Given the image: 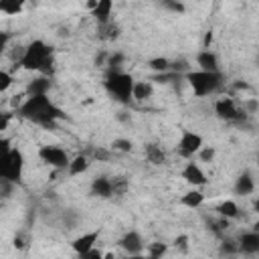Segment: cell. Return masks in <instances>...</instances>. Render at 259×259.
Returning a JSON list of instances; mask_svg holds the SVG:
<instances>
[{
	"instance_id": "cell-1",
	"label": "cell",
	"mask_w": 259,
	"mask_h": 259,
	"mask_svg": "<svg viewBox=\"0 0 259 259\" xmlns=\"http://www.w3.org/2000/svg\"><path fill=\"white\" fill-rule=\"evenodd\" d=\"M16 115L42 127H55V123L65 117V111L59 105H55L49 95H36L26 97L22 105L16 109Z\"/></svg>"
},
{
	"instance_id": "cell-2",
	"label": "cell",
	"mask_w": 259,
	"mask_h": 259,
	"mask_svg": "<svg viewBox=\"0 0 259 259\" xmlns=\"http://www.w3.org/2000/svg\"><path fill=\"white\" fill-rule=\"evenodd\" d=\"M18 65H20L24 71H36V73H40V77H49V79H51L53 69H55L53 47H49V45H47L45 40H40V38L32 40V42L24 49V53H22Z\"/></svg>"
},
{
	"instance_id": "cell-3",
	"label": "cell",
	"mask_w": 259,
	"mask_h": 259,
	"mask_svg": "<svg viewBox=\"0 0 259 259\" xmlns=\"http://www.w3.org/2000/svg\"><path fill=\"white\" fill-rule=\"evenodd\" d=\"M184 77H186V81H188V85H190V89L194 91L196 97H206L210 93H217L225 83L221 71L210 73V71H200V69L194 71V69H190Z\"/></svg>"
},
{
	"instance_id": "cell-4",
	"label": "cell",
	"mask_w": 259,
	"mask_h": 259,
	"mask_svg": "<svg viewBox=\"0 0 259 259\" xmlns=\"http://www.w3.org/2000/svg\"><path fill=\"white\" fill-rule=\"evenodd\" d=\"M105 89L107 93L119 101V103H130L132 99V87H134V77L130 73L117 71V73H107L105 77Z\"/></svg>"
},
{
	"instance_id": "cell-5",
	"label": "cell",
	"mask_w": 259,
	"mask_h": 259,
	"mask_svg": "<svg viewBox=\"0 0 259 259\" xmlns=\"http://www.w3.org/2000/svg\"><path fill=\"white\" fill-rule=\"evenodd\" d=\"M22 170H24V156L18 148H10V152L2 158L0 162V180H6L10 184L22 180Z\"/></svg>"
},
{
	"instance_id": "cell-6",
	"label": "cell",
	"mask_w": 259,
	"mask_h": 259,
	"mask_svg": "<svg viewBox=\"0 0 259 259\" xmlns=\"http://www.w3.org/2000/svg\"><path fill=\"white\" fill-rule=\"evenodd\" d=\"M38 158L45 164H49V166H53L57 170H65L69 166V162H71L69 154L59 146H40L38 148Z\"/></svg>"
},
{
	"instance_id": "cell-7",
	"label": "cell",
	"mask_w": 259,
	"mask_h": 259,
	"mask_svg": "<svg viewBox=\"0 0 259 259\" xmlns=\"http://www.w3.org/2000/svg\"><path fill=\"white\" fill-rule=\"evenodd\" d=\"M214 113L225 121H241L247 111L241 109L233 97H221L214 101Z\"/></svg>"
},
{
	"instance_id": "cell-8",
	"label": "cell",
	"mask_w": 259,
	"mask_h": 259,
	"mask_svg": "<svg viewBox=\"0 0 259 259\" xmlns=\"http://www.w3.org/2000/svg\"><path fill=\"white\" fill-rule=\"evenodd\" d=\"M200 148H202V138H200V134H194V132H190V130H184L182 136H180V140H178V152H180V156L190 158V156L198 154Z\"/></svg>"
},
{
	"instance_id": "cell-9",
	"label": "cell",
	"mask_w": 259,
	"mask_h": 259,
	"mask_svg": "<svg viewBox=\"0 0 259 259\" xmlns=\"http://www.w3.org/2000/svg\"><path fill=\"white\" fill-rule=\"evenodd\" d=\"M119 247L127 255H142V251H144V239H142V235L138 231H127L119 239Z\"/></svg>"
},
{
	"instance_id": "cell-10",
	"label": "cell",
	"mask_w": 259,
	"mask_h": 259,
	"mask_svg": "<svg viewBox=\"0 0 259 259\" xmlns=\"http://www.w3.org/2000/svg\"><path fill=\"white\" fill-rule=\"evenodd\" d=\"M182 178H184V180H186L190 186H194V188L204 186V184L208 182L206 174L202 172V168H200L196 162H188V164L182 168Z\"/></svg>"
},
{
	"instance_id": "cell-11",
	"label": "cell",
	"mask_w": 259,
	"mask_h": 259,
	"mask_svg": "<svg viewBox=\"0 0 259 259\" xmlns=\"http://www.w3.org/2000/svg\"><path fill=\"white\" fill-rule=\"evenodd\" d=\"M99 235H101V231L97 229V231H89V233H85V235H81V237L73 239V243H71L73 251H75L77 255H85L87 251L95 249V243H97Z\"/></svg>"
},
{
	"instance_id": "cell-12",
	"label": "cell",
	"mask_w": 259,
	"mask_h": 259,
	"mask_svg": "<svg viewBox=\"0 0 259 259\" xmlns=\"http://www.w3.org/2000/svg\"><path fill=\"white\" fill-rule=\"evenodd\" d=\"M239 245V253H247V255H255L259 251V233L257 231H247L237 239Z\"/></svg>"
},
{
	"instance_id": "cell-13",
	"label": "cell",
	"mask_w": 259,
	"mask_h": 259,
	"mask_svg": "<svg viewBox=\"0 0 259 259\" xmlns=\"http://www.w3.org/2000/svg\"><path fill=\"white\" fill-rule=\"evenodd\" d=\"M196 65H198V69L200 71H210V73H214V71H219V57L210 51V49H202L198 55H196Z\"/></svg>"
},
{
	"instance_id": "cell-14",
	"label": "cell",
	"mask_w": 259,
	"mask_h": 259,
	"mask_svg": "<svg viewBox=\"0 0 259 259\" xmlns=\"http://www.w3.org/2000/svg\"><path fill=\"white\" fill-rule=\"evenodd\" d=\"M49 89H51V79H49V77H36V79H32V81L26 85L24 95H26V97L49 95Z\"/></svg>"
},
{
	"instance_id": "cell-15",
	"label": "cell",
	"mask_w": 259,
	"mask_h": 259,
	"mask_svg": "<svg viewBox=\"0 0 259 259\" xmlns=\"http://www.w3.org/2000/svg\"><path fill=\"white\" fill-rule=\"evenodd\" d=\"M111 10H113V2L111 0H97L95 8L91 10V16H95L97 24H105L111 20Z\"/></svg>"
},
{
	"instance_id": "cell-16",
	"label": "cell",
	"mask_w": 259,
	"mask_h": 259,
	"mask_svg": "<svg viewBox=\"0 0 259 259\" xmlns=\"http://www.w3.org/2000/svg\"><path fill=\"white\" fill-rule=\"evenodd\" d=\"M233 190H235L237 196H249V194L255 190V180H253V176H251L249 172H243V174L235 180Z\"/></svg>"
},
{
	"instance_id": "cell-17",
	"label": "cell",
	"mask_w": 259,
	"mask_h": 259,
	"mask_svg": "<svg viewBox=\"0 0 259 259\" xmlns=\"http://www.w3.org/2000/svg\"><path fill=\"white\" fill-rule=\"evenodd\" d=\"M91 194L99 198H111V182L109 176H97L91 182Z\"/></svg>"
},
{
	"instance_id": "cell-18",
	"label": "cell",
	"mask_w": 259,
	"mask_h": 259,
	"mask_svg": "<svg viewBox=\"0 0 259 259\" xmlns=\"http://www.w3.org/2000/svg\"><path fill=\"white\" fill-rule=\"evenodd\" d=\"M144 154H146V160H148L150 164H154V166L166 164V152H164L162 146H158V144H146Z\"/></svg>"
},
{
	"instance_id": "cell-19",
	"label": "cell",
	"mask_w": 259,
	"mask_h": 259,
	"mask_svg": "<svg viewBox=\"0 0 259 259\" xmlns=\"http://www.w3.org/2000/svg\"><path fill=\"white\" fill-rule=\"evenodd\" d=\"M154 93V85L150 81H134V87H132V99L136 101H146L150 99Z\"/></svg>"
},
{
	"instance_id": "cell-20",
	"label": "cell",
	"mask_w": 259,
	"mask_h": 259,
	"mask_svg": "<svg viewBox=\"0 0 259 259\" xmlns=\"http://www.w3.org/2000/svg\"><path fill=\"white\" fill-rule=\"evenodd\" d=\"M109 182H111V198H121L127 194L130 190V180L125 176H109Z\"/></svg>"
},
{
	"instance_id": "cell-21",
	"label": "cell",
	"mask_w": 259,
	"mask_h": 259,
	"mask_svg": "<svg viewBox=\"0 0 259 259\" xmlns=\"http://www.w3.org/2000/svg\"><path fill=\"white\" fill-rule=\"evenodd\" d=\"M182 206H186V208H198L202 202H204V194L200 192V190H196V188H192V190H188V192H184L182 196H180V200H178Z\"/></svg>"
},
{
	"instance_id": "cell-22",
	"label": "cell",
	"mask_w": 259,
	"mask_h": 259,
	"mask_svg": "<svg viewBox=\"0 0 259 259\" xmlns=\"http://www.w3.org/2000/svg\"><path fill=\"white\" fill-rule=\"evenodd\" d=\"M97 36H99L101 40H115V38L119 36V26H117V22L109 20V22H105V24H97Z\"/></svg>"
},
{
	"instance_id": "cell-23",
	"label": "cell",
	"mask_w": 259,
	"mask_h": 259,
	"mask_svg": "<svg viewBox=\"0 0 259 259\" xmlns=\"http://www.w3.org/2000/svg\"><path fill=\"white\" fill-rule=\"evenodd\" d=\"M87 168H89V158L83 156V154H79V156L71 158V162H69V166H67V172H69L71 176H79V174L87 172Z\"/></svg>"
},
{
	"instance_id": "cell-24",
	"label": "cell",
	"mask_w": 259,
	"mask_h": 259,
	"mask_svg": "<svg viewBox=\"0 0 259 259\" xmlns=\"http://www.w3.org/2000/svg\"><path fill=\"white\" fill-rule=\"evenodd\" d=\"M217 212H219V217H223V219H227V221H233V219L239 217V206H237L235 200H223V202L217 206Z\"/></svg>"
},
{
	"instance_id": "cell-25",
	"label": "cell",
	"mask_w": 259,
	"mask_h": 259,
	"mask_svg": "<svg viewBox=\"0 0 259 259\" xmlns=\"http://www.w3.org/2000/svg\"><path fill=\"white\" fill-rule=\"evenodd\" d=\"M22 8H24V2L22 0H0V12L2 14L14 16V14H20Z\"/></svg>"
},
{
	"instance_id": "cell-26",
	"label": "cell",
	"mask_w": 259,
	"mask_h": 259,
	"mask_svg": "<svg viewBox=\"0 0 259 259\" xmlns=\"http://www.w3.org/2000/svg\"><path fill=\"white\" fill-rule=\"evenodd\" d=\"M148 67L152 69V71H156V73H168L170 71V61L166 59V57H154V59H150V63H148Z\"/></svg>"
},
{
	"instance_id": "cell-27",
	"label": "cell",
	"mask_w": 259,
	"mask_h": 259,
	"mask_svg": "<svg viewBox=\"0 0 259 259\" xmlns=\"http://www.w3.org/2000/svg\"><path fill=\"white\" fill-rule=\"evenodd\" d=\"M123 61H125L123 53H113V55H107V61H105V65L109 67V73H117V71H121L119 67L123 65Z\"/></svg>"
},
{
	"instance_id": "cell-28",
	"label": "cell",
	"mask_w": 259,
	"mask_h": 259,
	"mask_svg": "<svg viewBox=\"0 0 259 259\" xmlns=\"http://www.w3.org/2000/svg\"><path fill=\"white\" fill-rule=\"evenodd\" d=\"M168 251V245L166 243H160V241H154L148 245V255L154 257V259H162V255Z\"/></svg>"
},
{
	"instance_id": "cell-29",
	"label": "cell",
	"mask_w": 259,
	"mask_h": 259,
	"mask_svg": "<svg viewBox=\"0 0 259 259\" xmlns=\"http://www.w3.org/2000/svg\"><path fill=\"white\" fill-rule=\"evenodd\" d=\"M111 148H113L115 152H132V150H134V144H132V140H127V138H115V140L111 142Z\"/></svg>"
},
{
	"instance_id": "cell-30",
	"label": "cell",
	"mask_w": 259,
	"mask_h": 259,
	"mask_svg": "<svg viewBox=\"0 0 259 259\" xmlns=\"http://www.w3.org/2000/svg\"><path fill=\"white\" fill-rule=\"evenodd\" d=\"M221 251L227 253V255H237V253H239V245H237V241H233V239H223Z\"/></svg>"
},
{
	"instance_id": "cell-31",
	"label": "cell",
	"mask_w": 259,
	"mask_h": 259,
	"mask_svg": "<svg viewBox=\"0 0 259 259\" xmlns=\"http://www.w3.org/2000/svg\"><path fill=\"white\" fill-rule=\"evenodd\" d=\"M12 83H14V77H12V75H10L8 71H4V69H0V93H4V91H8Z\"/></svg>"
},
{
	"instance_id": "cell-32",
	"label": "cell",
	"mask_w": 259,
	"mask_h": 259,
	"mask_svg": "<svg viewBox=\"0 0 259 259\" xmlns=\"http://www.w3.org/2000/svg\"><path fill=\"white\" fill-rule=\"evenodd\" d=\"M188 235H178L174 241H172V247L176 249V251H180V253H186L188 251Z\"/></svg>"
},
{
	"instance_id": "cell-33",
	"label": "cell",
	"mask_w": 259,
	"mask_h": 259,
	"mask_svg": "<svg viewBox=\"0 0 259 259\" xmlns=\"http://www.w3.org/2000/svg\"><path fill=\"white\" fill-rule=\"evenodd\" d=\"M214 148H210V146H202L200 150H198V156H200V160L202 162H212V158H214Z\"/></svg>"
},
{
	"instance_id": "cell-34",
	"label": "cell",
	"mask_w": 259,
	"mask_h": 259,
	"mask_svg": "<svg viewBox=\"0 0 259 259\" xmlns=\"http://www.w3.org/2000/svg\"><path fill=\"white\" fill-rule=\"evenodd\" d=\"M12 117H14V113H10V111H0V134L8 130Z\"/></svg>"
},
{
	"instance_id": "cell-35",
	"label": "cell",
	"mask_w": 259,
	"mask_h": 259,
	"mask_svg": "<svg viewBox=\"0 0 259 259\" xmlns=\"http://www.w3.org/2000/svg\"><path fill=\"white\" fill-rule=\"evenodd\" d=\"M10 148H12V140H10V138H2V136H0V162H2V158L10 152Z\"/></svg>"
},
{
	"instance_id": "cell-36",
	"label": "cell",
	"mask_w": 259,
	"mask_h": 259,
	"mask_svg": "<svg viewBox=\"0 0 259 259\" xmlns=\"http://www.w3.org/2000/svg\"><path fill=\"white\" fill-rule=\"evenodd\" d=\"M164 8L174 10V12H184V4H180V2H164Z\"/></svg>"
},
{
	"instance_id": "cell-37",
	"label": "cell",
	"mask_w": 259,
	"mask_h": 259,
	"mask_svg": "<svg viewBox=\"0 0 259 259\" xmlns=\"http://www.w3.org/2000/svg\"><path fill=\"white\" fill-rule=\"evenodd\" d=\"M105 61H107V53H99L95 57V65H105Z\"/></svg>"
},
{
	"instance_id": "cell-38",
	"label": "cell",
	"mask_w": 259,
	"mask_h": 259,
	"mask_svg": "<svg viewBox=\"0 0 259 259\" xmlns=\"http://www.w3.org/2000/svg\"><path fill=\"white\" fill-rule=\"evenodd\" d=\"M210 42H212V32H210V30H208V32H206V34H204V51H206V49H208V47H210Z\"/></svg>"
},
{
	"instance_id": "cell-39",
	"label": "cell",
	"mask_w": 259,
	"mask_h": 259,
	"mask_svg": "<svg viewBox=\"0 0 259 259\" xmlns=\"http://www.w3.org/2000/svg\"><path fill=\"white\" fill-rule=\"evenodd\" d=\"M95 158H99V160H107L109 154H107L105 150H95Z\"/></svg>"
},
{
	"instance_id": "cell-40",
	"label": "cell",
	"mask_w": 259,
	"mask_h": 259,
	"mask_svg": "<svg viewBox=\"0 0 259 259\" xmlns=\"http://www.w3.org/2000/svg\"><path fill=\"white\" fill-rule=\"evenodd\" d=\"M14 247H16V249H22V247H24L22 239H18V237H16V239H14Z\"/></svg>"
},
{
	"instance_id": "cell-41",
	"label": "cell",
	"mask_w": 259,
	"mask_h": 259,
	"mask_svg": "<svg viewBox=\"0 0 259 259\" xmlns=\"http://www.w3.org/2000/svg\"><path fill=\"white\" fill-rule=\"evenodd\" d=\"M103 259H115V255H113V251H109V253H105V255H103Z\"/></svg>"
},
{
	"instance_id": "cell-42",
	"label": "cell",
	"mask_w": 259,
	"mask_h": 259,
	"mask_svg": "<svg viewBox=\"0 0 259 259\" xmlns=\"http://www.w3.org/2000/svg\"><path fill=\"white\" fill-rule=\"evenodd\" d=\"M136 259H154V257H150V255H134Z\"/></svg>"
},
{
	"instance_id": "cell-43",
	"label": "cell",
	"mask_w": 259,
	"mask_h": 259,
	"mask_svg": "<svg viewBox=\"0 0 259 259\" xmlns=\"http://www.w3.org/2000/svg\"><path fill=\"white\" fill-rule=\"evenodd\" d=\"M125 259H136V257H134V255H127V257H125Z\"/></svg>"
},
{
	"instance_id": "cell-44",
	"label": "cell",
	"mask_w": 259,
	"mask_h": 259,
	"mask_svg": "<svg viewBox=\"0 0 259 259\" xmlns=\"http://www.w3.org/2000/svg\"><path fill=\"white\" fill-rule=\"evenodd\" d=\"M99 259H103V255H101V257H99Z\"/></svg>"
}]
</instances>
